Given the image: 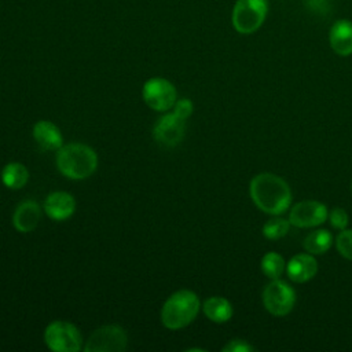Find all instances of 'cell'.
<instances>
[{
  "label": "cell",
  "instance_id": "cell-1",
  "mask_svg": "<svg viewBox=\"0 0 352 352\" xmlns=\"http://www.w3.org/2000/svg\"><path fill=\"white\" fill-rule=\"evenodd\" d=\"M253 204L268 214L285 213L292 202V191L286 180L270 172L256 175L249 184Z\"/></svg>",
  "mask_w": 352,
  "mask_h": 352
},
{
  "label": "cell",
  "instance_id": "cell-2",
  "mask_svg": "<svg viewBox=\"0 0 352 352\" xmlns=\"http://www.w3.org/2000/svg\"><path fill=\"white\" fill-rule=\"evenodd\" d=\"M58 170L67 179L84 180L92 176L98 168L96 151L85 143H67L56 150Z\"/></svg>",
  "mask_w": 352,
  "mask_h": 352
},
{
  "label": "cell",
  "instance_id": "cell-3",
  "mask_svg": "<svg viewBox=\"0 0 352 352\" xmlns=\"http://www.w3.org/2000/svg\"><path fill=\"white\" fill-rule=\"evenodd\" d=\"M201 300L192 290L180 289L172 293L161 308V322L169 330L187 327L198 315Z\"/></svg>",
  "mask_w": 352,
  "mask_h": 352
},
{
  "label": "cell",
  "instance_id": "cell-4",
  "mask_svg": "<svg viewBox=\"0 0 352 352\" xmlns=\"http://www.w3.org/2000/svg\"><path fill=\"white\" fill-rule=\"evenodd\" d=\"M267 12V0H236L231 14V22L238 33L252 34L261 28Z\"/></svg>",
  "mask_w": 352,
  "mask_h": 352
},
{
  "label": "cell",
  "instance_id": "cell-5",
  "mask_svg": "<svg viewBox=\"0 0 352 352\" xmlns=\"http://www.w3.org/2000/svg\"><path fill=\"white\" fill-rule=\"evenodd\" d=\"M44 342L54 352H78L84 348L81 331L67 320H52L44 330Z\"/></svg>",
  "mask_w": 352,
  "mask_h": 352
},
{
  "label": "cell",
  "instance_id": "cell-6",
  "mask_svg": "<svg viewBox=\"0 0 352 352\" xmlns=\"http://www.w3.org/2000/svg\"><path fill=\"white\" fill-rule=\"evenodd\" d=\"M142 98L151 110L166 113L173 107L177 99V91L169 80L164 77H151L143 84Z\"/></svg>",
  "mask_w": 352,
  "mask_h": 352
},
{
  "label": "cell",
  "instance_id": "cell-7",
  "mask_svg": "<svg viewBox=\"0 0 352 352\" xmlns=\"http://www.w3.org/2000/svg\"><path fill=\"white\" fill-rule=\"evenodd\" d=\"M128 336L118 324H104L96 329L84 345L85 352H122L126 349Z\"/></svg>",
  "mask_w": 352,
  "mask_h": 352
},
{
  "label": "cell",
  "instance_id": "cell-8",
  "mask_svg": "<svg viewBox=\"0 0 352 352\" xmlns=\"http://www.w3.org/2000/svg\"><path fill=\"white\" fill-rule=\"evenodd\" d=\"M263 304L270 314L285 316L296 304V292L285 280L272 279L263 290Z\"/></svg>",
  "mask_w": 352,
  "mask_h": 352
},
{
  "label": "cell",
  "instance_id": "cell-9",
  "mask_svg": "<svg viewBox=\"0 0 352 352\" xmlns=\"http://www.w3.org/2000/svg\"><path fill=\"white\" fill-rule=\"evenodd\" d=\"M327 206L319 201L307 199L296 204L289 213V221L294 227H318L327 220Z\"/></svg>",
  "mask_w": 352,
  "mask_h": 352
},
{
  "label": "cell",
  "instance_id": "cell-10",
  "mask_svg": "<svg viewBox=\"0 0 352 352\" xmlns=\"http://www.w3.org/2000/svg\"><path fill=\"white\" fill-rule=\"evenodd\" d=\"M186 121L173 113H165L153 128L154 140L164 147H176L184 138Z\"/></svg>",
  "mask_w": 352,
  "mask_h": 352
},
{
  "label": "cell",
  "instance_id": "cell-11",
  "mask_svg": "<svg viewBox=\"0 0 352 352\" xmlns=\"http://www.w3.org/2000/svg\"><path fill=\"white\" fill-rule=\"evenodd\" d=\"M43 210L44 209L34 199L19 202L12 213L14 228L22 234L33 231L43 217Z\"/></svg>",
  "mask_w": 352,
  "mask_h": 352
},
{
  "label": "cell",
  "instance_id": "cell-12",
  "mask_svg": "<svg viewBox=\"0 0 352 352\" xmlns=\"http://www.w3.org/2000/svg\"><path fill=\"white\" fill-rule=\"evenodd\" d=\"M43 209L50 219L63 221L72 217L76 212V199L70 192L54 191L47 195Z\"/></svg>",
  "mask_w": 352,
  "mask_h": 352
},
{
  "label": "cell",
  "instance_id": "cell-13",
  "mask_svg": "<svg viewBox=\"0 0 352 352\" xmlns=\"http://www.w3.org/2000/svg\"><path fill=\"white\" fill-rule=\"evenodd\" d=\"M33 139L44 151H56L63 146V136L60 129L48 120H40L33 125Z\"/></svg>",
  "mask_w": 352,
  "mask_h": 352
},
{
  "label": "cell",
  "instance_id": "cell-14",
  "mask_svg": "<svg viewBox=\"0 0 352 352\" xmlns=\"http://www.w3.org/2000/svg\"><path fill=\"white\" fill-rule=\"evenodd\" d=\"M318 261L311 253H300L293 256L286 264L287 276L297 283L311 280L318 272Z\"/></svg>",
  "mask_w": 352,
  "mask_h": 352
},
{
  "label": "cell",
  "instance_id": "cell-15",
  "mask_svg": "<svg viewBox=\"0 0 352 352\" xmlns=\"http://www.w3.org/2000/svg\"><path fill=\"white\" fill-rule=\"evenodd\" d=\"M329 43L337 55H352V22L348 19L336 21L329 32Z\"/></svg>",
  "mask_w": 352,
  "mask_h": 352
},
{
  "label": "cell",
  "instance_id": "cell-16",
  "mask_svg": "<svg viewBox=\"0 0 352 352\" xmlns=\"http://www.w3.org/2000/svg\"><path fill=\"white\" fill-rule=\"evenodd\" d=\"M202 311L205 316L214 323H226L232 318L234 314L231 302L226 297L220 296L206 298L202 304Z\"/></svg>",
  "mask_w": 352,
  "mask_h": 352
},
{
  "label": "cell",
  "instance_id": "cell-17",
  "mask_svg": "<svg viewBox=\"0 0 352 352\" xmlns=\"http://www.w3.org/2000/svg\"><path fill=\"white\" fill-rule=\"evenodd\" d=\"M1 182L10 190H19L29 182V170L22 162H8L1 169Z\"/></svg>",
  "mask_w": 352,
  "mask_h": 352
},
{
  "label": "cell",
  "instance_id": "cell-18",
  "mask_svg": "<svg viewBox=\"0 0 352 352\" xmlns=\"http://www.w3.org/2000/svg\"><path fill=\"white\" fill-rule=\"evenodd\" d=\"M331 243H333V235L330 234V231L324 228H319L309 232L304 238L302 246L305 252L311 254H323L330 249Z\"/></svg>",
  "mask_w": 352,
  "mask_h": 352
},
{
  "label": "cell",
  "instance_id": "cell-19",
  "mask_svg": "<svg viewBox=\"0 0 352 352\" xmlns=\"http://www.w3.org/2000/svg\"><path fill=\"white\" fill-rule=\"evenodd\" d=\"M286 270L285 258L276 252H268L261 258V271L270 279H278Z\"/></svg>",
  "mask_w": 352,
  "mask_h": 352
},
{
  "label": "cell",
  "instance_id": "cell-20",
  "mask_svg": "<svg viewBox=\"0 0 352 352\" xmlns=\"http://www.w3.org/2000/svg\"><path fill=\"white\" fill-rule=\"evenodd\" d=\"M290 230L289 219L283 217H272L263 226V235L268 239L276 241L283 238Z\"/></svg>",
  "mask_w": 352,
  "mask_h": 352
},
{
  "label": "cell",
  "instance_id": "cell-21",
  "mask_svg": "<svg viewBox=\"0 0 352 352\" xmlns=\"http://www.w3.org/2000/svg\"><path fill=\"white\" fill-rule=\"evenodd\" d=\"M336 246L338 253L352 260V230H342L336 239Z\"/></svg>",
  "mask_w": 352,
  "mask_h": 352
},
{
  "label": "cell",
  "instance_id": "cell-22",
  "mask_svg": "<svg viewBox=\"0 0 352 352\" xmlns=\"http://www.w3.org/2000/svg\"><path fill=\"white\" fill-rule=\"evenodd\" d=\"M327 219H329L331 227L336 230H340V231L345 230L349 223V216H348L346 210L342 208H333L330 210Z\"/></svg>",
  "mask_w": 352,
  "mask_h": 352
},
{
  "label": "cell",
  "instance_id": "cell-23",
  "mask_svg": "<svg viewBox=\"0 0 352 352\" xmlns=\"http://www.w3.org/2000/svg\"><path fill=\"white\" fill-rule=\"evenodd\" d=\"M172 110H173V111H172L173 114H176L179 118H182V120L186 121V120L192 114V111H194V104H192V102H191L190 99L182 98V99H176V102H175Z\"/></svg>",
  "mask_w": 352,
  "mask_h": 352
},
{
  "label": "cell",
  "instance_id": "cell-24",
  "mask_svg": "<svg viewBox=\"0 0 352 352\" xmlns=\"http://www.w3.org/2000/svg\"><path fill=\"white\" fill-rule=\"evenodd\" d=\"M253 351H256V348L250 345L246 340H241V338L230 340L223 346V352H253Z\"/></svg>",
  "mask_w": 352,
  "mask_h": 352
},
{
  "label": "cell",
  "instance_id": "cell-25",
  "mask_svg": "<svg viewBox=\"0 0 352 352\" xmlns=\"http://www.w3.org/2000/svg\"><path fill=\"white\" fill-rule=\"evenodd\" d=\"M351 191H352V183H351Z\"/></svg>",
  "mask_w": 352,
  "mask_h": 352
}]
</instances>
